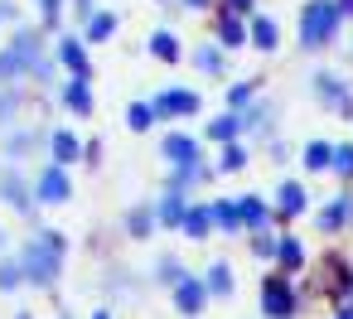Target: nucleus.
<instances>
[{
    "instance_id": "1",
    "label": "nucleus",
    "mask_w": 353,
    "mask_h": 319,
    "mask_svg": "<svg viewBox=\"0 0 353 319\" xmlns=\"http://www.w3.org/2000/svg\"><path fill=\"white\" fill-rule=\"evenodd\" d=\"M59 256H63V232H44L25 247L20 256V276H30L34 285H54L59 280Z\"/></svg>"
},
{
    "instance_id": "2",
    "label": "nucleus",
    "mask_w": 353,
    "mask_h": 319,
    "mask_svg": "<svg viewBox=\"0 0 353 319\" xmlns=\"http://www.w3.org/2000/svg\"><path fill=\"white\" fill-rule=\"evenodd\" d=\"M334 25H339V10L329 6V0H310L305 15H300V44L305 49H319L334 34Z\"/></svg>"
},
{
    "instance_id": "3",
    "label": "nucleus",
    "mask_w": 353,
    "mask_h": 319,
    "mask_svg": "<svg viewBox=\"0 0 353 319\" xmlns=\"http://www.w3.org/2000/svg\"><path fill=\"white\" fill-rule=\"evenodd\" d=\"M261 309H266L271 319H290V314H295V295H290L285 276H266V285H261Z\"/></svg>"
},
{
    "instance_id": "4",
    "label": "nucleus",
    "mask_w": 353,
    "mask_h": 319,
    "mask_svg": "<svg viewBox=\"0 0 353 319\" xmlns=\"http://www.w3.org/2000/svg\"><path fill=\"white\" fill-rule=\"evenodd\" d=\"M155 116H194L199 112V92H189V88H170V92H160L155 102H145Z\"/></svg>"
},
{
    "instance_id": "5",
    "label": "nucleus",
    "mask_w": 353,
    "mask_h": 319,
    "mask_svg": "<svg viewBox=\"0 0 353 319\" xmlns=\"http://www.w3.org/2000/svg\"><path fill=\"white\" fill-rule=\"evenodd\" d=\"M165 160L174 169H199V141L194 136H165Z\"/></svg>"
},
{
    "instance_id": "6",
    "label": "nucleus",
    "mask_w": 353,
    "mask_h": 319,
    "mask_svg": "<svg viewBox=\"0 0 353 319\" xmlns=\"http://www.w3.org/2000/svg\"><path fill=\"white\" fill-rule=\"evenodd\" d=\"M34 194H39L44 203H63V198H68V174H63L59 165H49V169L34 179Z\"/></svg>"
},
{
    "instance_id": "7",
    "label": "nucleus",
    "mask_w": 353,
    "mask_h": 319,
    "mask_svg": "<svg viewBox=\"0 0 353 319\" xmlns=\"http://www.w3.org/2000/svg\"><path fill=\"white\" fill-rule=\"evenodd\" d=\"M203 295H208V285L194 280V276H184V280L174 285V305H179V314H199V309H203Z\"/></svg>"
},
{
    "instance_id": "8",
    "label": "nucleus",
    "mask_w": 353,
    "mask_h": 319,
    "mask_svg": "<svg viewBox=\"0 0 353 319\" xmlns=\"http://www.w3.org/2000/svg\"><path fill=\"white\" fill-rule=\"evenodd\" d=\"M59 59H63V68H73V78L88 83V54H83L78 39H63V44H59Z\"/></svg>"
},
{
    "instance_id": "9",
    "label": "nucleus",
    "mask_w": 353,
    "mask_h": 319,
    "mask_svg": "<svg viewBox=\"0 0 353 319\" xmlns=\"http://www.w3.org/2000/svg\"><path fill=\"white\" fill-rule=\"evenodd\" d=\"M78 155H83L78 136H73V131H59V136H54V165H59V169H63V165H78Z\"/></svg>"
},
{
    "instance_id": "10",
    "label": "nucleus",
    "mask_w": 353,
    "mask_h": 319,
    "mask_svg": "<svg viewBox=\"0 0 353 319\" xmlns=\"http://www.w3.org/2000/svg\"><path fill=\"white\" fill-rule=\"evenodd\" d=\"M150 213H155L160 223H179V218H184V194H179V189H170V194H165Z\"/></svg>"
},
{
    "instance_id": "11",
    "label": "nucleus",
    "mask_w": 353,
    "mask_h": 319,
    "mask_svg": "<svg viewBox=\"0 0 353 319\" xmlns=\"http://www.w3.org/2000/svg\"><path fill=\"white\" fill-rule=\"evenodd\" d=\"M179 227H184V232H189L194 242H203V237H208V227H213V223H208V208H184Z\"/></svg>"
},
{
    "instance_id": "12",
    "label": "nucleus",
    "mask_w": 353,
    "mask_h": 319,
    "mask_svg": "<svg viewBox=\"0 0 353 319\" xmlns=\"http://www.w3.org/2000/svg\"><path fill=\"white\" fill-rule=\"evenodd\" d=\"M218 39H223V49H237V44H247V30H242V20H237V15H223V20H218Z\"/></svg>"
},
{
    "instance_id": "13",
    "label": "nucleus",
    "mask_w": 353,
    "mask_h": 319,
    "mask_svg": "<svg viewBox=\"0 0 353 319\" xmlns=\"http://www.w3.org/2000/svg\"><path fill=\"white\" fill-rule=\"evenodd\" d=\"M237 218H242L247 227H266V203H261L256 194H247V198L237 203Z\"/></svg>"
},
{
    "instance_id": "14",
    "label": "nucleus",
    "mask_w": 353,
    "mask_h": 319,
    "mask_svg": "<svg viewBox=\"0 0 353 319\" xmlns=\"http://www.w3.org/2000/svg\"><path fill=\"white\" fill-rule=\"evenodd\" d=\"M0 194H6L10 198V208H20V213H30V189L15 179V174H6V179H0Z\"/></svg>"
},
{
    "instance_id": "15",
    "label": "nucleus",
    "mask_w": 353,
    "mask_h": 319,
    "mask_svg": "<svg viewBox=\"0 0 353 319\" xmlns=\"http://www.w3.org/2000/svg\"><path fill=\"white\" fill-rule=\"evenodd\" d=\"M63 102H68L73 112H92V92H88V83H83V78H73V83L63 88Z\"/></svg>"
},
{
    "instance_id": "16",
    "label": "nucleus",
    "mask_w": 353,
    "mask_h": 319,
    "mask_svg": "<svg viewBox=\"0 0 353 319\" xmlns=\"http://www.w3.org/2000/svg\"><path fill=\"white\" fill-rule=\"evenodd\" d=\"M237 131H242V116H237V112H223V116L208 126V136H213V141H228V145H232Z\"/></svg>"
},
{
    "instance_id": "17",
    "label": "nucleus",
    "mask_w": 353,
    "mask_h": 319,
    "mask_svg": "<svg viewBox=\"0 0 353 319\" xmlns=\"http://www.w3.org/2000/svg\"><path fill=\"white\" fill-rule=\"evenodd\" d=\"M150 49H155V59H165V63H174V59H179V39H174L170 30L150 34Z\"/></svg>"
},
{
    "instance_id": "18",
    "label": "nucleus",
    "mask_w": 353,
    "mask_h": 319,
    "mask_svg": "<svg viewBox=\"0 0 353 319\" xmlns=\"http://www.w3.org/2000/svg\"><path fill=\"white\" fill-rule=\"evenodd\" d=\"M276 39H281L276 34V20H252V44L256 49H276Z\"/></svg>"
},
{
    "instance_id": "19",
    "label": "nucleus",
    "mask_w": 353,
    "mask_h": 319,
    "mask_svg": "<svg viewBox=\"0 0 353 319\" xmlns=\"http://www.w3.org/2000/svg\"><path fill=\"white\" fill-rule=\"evenodd\" d=\"M208 223H218V227H242L237 203H213V208H208Z\"/></svg>"
},
{
    "instance_id": "20",
    "label": "nucleus",
    "mask_w": 353,
    "mask_h": 319,
    "mask_svg": "<svg viewBox=\"0 0 353 319\" xmlns=\"http://www.w3.org/2000/svg\"><path fill=\"white\" fill-rule=\"evenodd\" d=\"M343 218H348V198H334V203H329V208L319 213V227H324V232H334V227H339Z\"/></svg>"
},
{
    "instance_id": "21",
    "label": "nucleus",
    "mask_w": 353,
    "mask_h": 319,
    "mask_svg": "<svg viewBox=\"0 0 353 319\" xmlns=\"http://www.w3.org/2000/svg\"><path fill=\"white\" fill-rule=\"evenodd\" d=\"M305 208V189L300 184H281V213H300Z\"/></svg>"
},
{
    "instance_id": "22",
    "label": "nucleus",
    "mask_w": 353,
    "mask_h": 319,
    "mask_svg": "<svg viewBox=\"0 0 353 319\" xmlns=\"http://www.w3.org/2000/svg\"><path fill=\"white\" fill-rule=\"evenodd\" d=\"M126 121H131V131H150V126H155V112H150L145 102H136V107L126 112Z\"/></svg>"
},
{
    "instance_id": "23",
    "label": "nucleus",
    "mask_w": 353,
    "mask_h": 319,
    "mask_svg": "<svg viewBox=\"0 0 353 319\" xmlns=\"http://www.w3.org/2000/svg\"><path fill=\"white\" fill-rule=\"evenodd\" d=\"M329 160H334V150H329L324 141H314V145L305 150V165H310V169H329Z\"/></svg>"
},
{
    "instance_id": "24",
    "label": "nucleus",
    "mask_w": 353,
    "mask_h": 319,
    "mask_svg": "<svg viewBox=\"0 0 353 319\" xmlns=\"http://www.w3.org/2000/svg\"><path fill=\"white\" fill-rule=\"evenodd\" d=\"M112 30H117V15H92L88 20V39H107Z\"/></svg>"
},
{
    "instance_id": "25",
    "label": "nucleus",
    "mask_w": 353,
    "mask_h": 319,
    "mask_svg": "<svg viewBox=\"0 0 353 319\" xmlns=\"http://www.w3.org/2000/svg\"><path fill=\"white\" fill-rule=\"evenodd\" d=\"M242 165H247V155H242L237 145H223V155H218V169H223V174H232V169H242Z\"/></svg>"
},
{
    "instance_id": "26",
    "label": "nucleus",
    "mask_w": 353,
    "mask_h": 319,
    "mask_svg": "<svg viewBox=\"0 0 353 319\" xmlns=\"http://www.w3.org/2000/svg\"><path fill=\"white\" fill-rule=\"evenodd\" d=\"M276 256H281L285 266H300V261H305V251H300V242H295V237H285V242H276Z\"/></svg>"
},
{
    "instance_id": "27",
    "label": "nucleus",
    "mask_w": 353,
    "mask_h": 319,
    "mask_svg": "<svg viewBox=\"0 0 353 319\" xmlns=\"http://www.w3.org/2000/svg\"><path fill=\"white\" fill-rule=\"evenodd\" d=\"M208 290H218V295H228V290H232V271H228L223 261L208 271Z\"/></svg>"
},
{
    "instance_id": "28",
    "label": "nucleus",
    "mask_w": 353,
    "mask_h": 319,
    "mask_svg": "<svg viewBox=\"0 0 353 319\" xmlns=\"http://www.w3.org/2000/svg\"><path fill=\"white\" fill-rule=\"evenodd\" d=\"M150 223H155V213H150V208H136V213L126 218V227H131L136 237H145V232H150Z\"/></svg>"
},
{
    "instance_id": "29",
    "label": "nucleus",
    "mask_w": 353,
    "mask_h": 319,
    "mask_svg": "<svg viewBox=\"0 0 353 319\" xmlns=\"http://www.w3.org/2000/svg\"><path fill=\"white\" fill-rule=\"evenodd\" d=\"M25 276H20V261H0V290H15Z\"/></svg>"
},
{
    "instance_id": "30",
    "label": "nucleus",
    "mask_w": 353,
    "mask_h": 319,
    "mask_svg": "<svg viewBox=\"0 0 353 319\" xmlns=\"http://www.w3.org/2000/svg\"><path fill=\"white\" fill-rule=\"evenodd\" d=\"M194 63H199L203 73H218V68H223V59H218V49H199V54H194Z\"/></svg>"
},
{
    "instance_id": "31",
    "label": "nucleus",
    "mask_w": 353,
    "mask_h": 319,
    "mask_svg": "<svg viewBox=\"0 0 353 319\" xmlns=\"http://www.w3.org/2000/svg\"><path fill=\"white\" fill-rule=\"evenodd\" d=\"M160 280H165V285H179V280H184V271H179V261H174V256H165V261H160Z\"/></svg>"
},
{
    "instance_id": "32",
    "label": "nucleus",
    "mask_w": 353,
    "mask_h": 319,
    "mask_svg": "<svg viewBox=\"0 0 353 319\" xmlns=\"http://www.w3.org/2000/svg\"><path fill=\"white\" fill-rule=\"evenodd\" d=\"M339 174H353V145H343V150H334V160H329Z\"/></svg>"
},
{
    "instance_id": "33",
    "label": "nucleus",
    "mask_w": 353,
    "mask_h": 319,
    "mask_svg": "<svg viewBox=\"0 0 353 319\" xmlns=\"http://www.w3.org/2000/svg\"><path fill=\"white\" fill-rule=\"evenodd\" d=\"M247 97H252V83H237V88H228V107H232V112H237Z\"/></svg>"
},
{
    "instance_id": "34",
    "label": "nucleus",
    "mask_w": 353,
    "mask_h": 319,
    "mask_svg": "<svg viewBox=\"0 0 353 319\" xmlns=\"http://www.w3.org/2000/svg\"><path fill=\"white\" fill-rule=\"evenodd\" d=\"M44 6V25H59V10H63V0H39Z\"/></svg>"
},
{
    "instance_id": "35",
    "label": "nucleus",
    "mask_w": 353,
    "mask_h": 319,
    "mask_svg": "<svg viewBox=\"0 0 353 319\" xmlns=\"http://www.w3.org/2000/svg\"><path fill=\"white\" fill-rule=\"evenodd\" d=\"M252 10V0H228V15H247Z\"/></svg>"
},
{
    "instance_id": "36",
    "label": "nucleus",
    "mask_w": 353,
    "mask_h": 319,
    "mask_svg": "<svg viewBox=\"0 0 353 319\" xmlns=\"http://www.w3.org/2000/svg\"><path fill=\"white\" fill-rule=\"evenodd\" d=\"M339 15H353V0H339V6H334Z\"/></svg>"
},
{
    "instance_id": "37",
    "label": "nucleus",
    "mask_w": 353,
    "mask_h": 319,
    "mask_svg": "<svg viewBox=\"0 0 353 319\" xmlns=\"http://www.w3.org/2000/svg\"><path fill=\"white\" fill-rule=\"evenodd\" d=\"M184 6H194V10H203V6H208V0H184Z\"/></svg>"
},
{
    "instance_id": "38",
    "label": "nucleus",
    "mask_w": 353,
    "mask_h": 319,
    "mask_svg": "<svg viewBox=\"0 0 353 319\" xmlns=\"http://www.w3.org/2000/svg\"><path fill=\"white\" fill-rule=\"evenodd\" d=\"M6 15H15V6H0V20H6Z\"/></svg>"
},
{
    "instance_id": "39",
    "label": "nucleus",
    "mask_w": 353,
    "mask_h": 319,
    "mask_svg": "<svg viewBox=\"0 0 353 319\" xmlns=\"http://www.w3.org/2000/svg\"><path fill=\"white\" fill-rule=\"evenodd\" d=\"M339 319H353V305H348V309H339Z\"/></svg>"
},
{
    "instance_id": "40",
    "label": "nucleus",
    "mask_w": 353,
    "mask_h": 319,
    "mask_svg": "<svg viewBox=\"0 0 353 319\" xmlns=\"http://www.w3.org/2000/svg\"><path fill=\"white\" fill-rule=\"evenodd\" d=\"M92 319H112V314H92Z\"/></svg>"
},
{
    "instance_id": "41",
    "label": "nucleus",
    "mask_w": 353,
    "mask_h": 319,
    "mask_svg": "<svg viewBox=\"0 0 353 319\" xmlns=\"http://www.w3.org/2000/svg\"><path fill=\"white\" fill-rule=\"evenodd\" d=\"M15 319H34V314H15Z\"/></svg>"
},
{
    "instance_id": "42",
    "label": "nucleus",
    "mask_w": 353,
    "mask_h": 319,
    "mask_svg": "<svg viewBox=\"0 0 353 319\" xmlns=\"http://www.w3.org/2000/svg\"><path fill=\"white\" fill-rule=\"evenodd\" d=\"M0 247H6V232H0Z\"/></svg>"
}]
</instances>
